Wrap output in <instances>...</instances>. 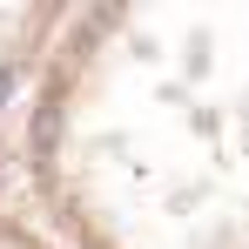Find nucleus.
I'll list each match as a JSON object with an SVG mask.
<instances>
[{
    "label": "nucleus",
    "instance_id": "nucleus-1",
    "mask_svg": "<svg viewBox=\"0 0 249 249\" xmlns=\"http://www.w3.org/2000/svg\"><path fill=\"white\" fill-rule=\"evenodd\" d=\"M27 155L74 249H243V14H68Z\"/></svg>",
    "mask_w": 249,
    "mask_h": 249
},
{
    "label": "nucleus",
    "instance_id": "nucleus-2",
    "mask_svg": "<svg viewBox=\"0 0 249 249\" xmlns=\"http://www.w3.org/2000/svg\"><path fill=\"white\" fill-rule=\"evenodd\" d=\"M0 249H41V243H34V236H20L14 222H0Z\"/></svg>",
    "mask_w": 249,
    "mask_h": 249
}]
</instances>
